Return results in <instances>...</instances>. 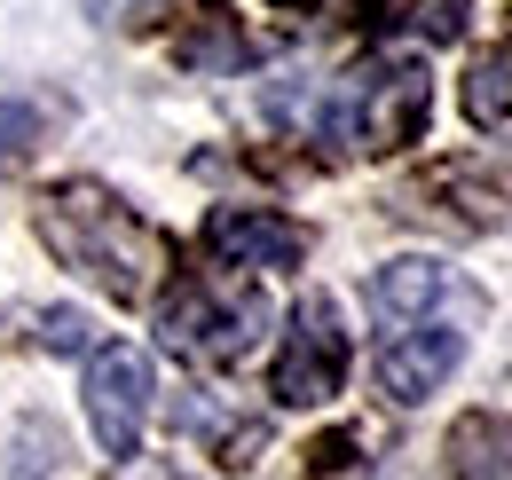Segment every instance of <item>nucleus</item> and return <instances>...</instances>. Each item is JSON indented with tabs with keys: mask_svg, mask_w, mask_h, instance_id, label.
Here are the masks:
<instances>
[{
	"mask_svg": "<svg viewBox=\"0 0 512 480\" xmlns=\"http://www.w3.org/2000/svg\"><path fill=\"white\" fill-rule=\"evenodd\" d=\"M40 237H48V252H56L64 268H79L87 284H103L119 307H142L158 284H166V268H174L166 237L134 213L127 197H111V189H95V181L48 189Z\"/></svg>",
	"mask_w": 512,
	"mask_h": 480,
	"instance_id": "obj_1",
	"label": "nucleus"
},
{
	"mask_svg": "<svg viewBox=\"0 0 512 480\" xmlns=\"http://www.w3.org/2000/svg\"><path fill=\"white\" fill-rule=\"evenodd\" d=\"M426 119H434L426 63H402V56H379V63H363V71H347V79H331V95H323V111H316L323 134L347 142V150H363V158H386V150L418 142Z\"/></svg>",
	"mask_w": 512,
	"mask_h": 480,
	"instance_id": "obj_2",
	"label": "nucleus"
},
{
	"mask_svg": "<svg viewBox=\"0 0 512 480\" xmlns=\"http://www.w3.org/2000/svg\"><path fill=\"white\" fill-rule=\"evenodd\" d=\"M158 331L190 362H245L260 347V331H268V300L221 284V276H182L158 307Z\"/></svg>",
	"mask_w": 512,
	"mask_h": 480,
	"instance_id": "obj_3",
	"label": "nucleus"
},
{
	"mask_svg": "<svg viewBox=\"0 0 512 480\" xmlns=\"http://www.w3.org/2000/svg\"><path fill=\"white\" fill-rule=\"evenodd\" d=\"M339 378H347V331H339V315L323 292L292 307V323H284V347H276V370H268V394L284 402V410H316L339 394Z\"/></svg>",
	"mask_w": 512,
	"mask_h": 480,
	"instance_id": "obj_4",
	"label": "nucleus"
},
{
	"mask_svg": "<svg viewBox=\"0 0 512 480\" xmlns=\"http://www.w3.org/2000/svg\"><path fill=\"white\" fill-rule=\"evenodd\" d=\"M142 418H150V355L111 339L87 355V425L103 441V457H134L142 441Z\"/></svg>",
	"mask_w": 512,
	"mask_h": 480,
	"instance_id": "obj_5",
	"label": "nucleus"
},
{
	"mask_svg": "<svg viewBox=\"0 0 512 480\" xmlns=\"http://www.w3.org/2000/svg\"><path fill=\"white\" fill-rule=\"evenodd\" d=\"M457 362H465V331H449V323H434V315L410 323V331H379V386H386V402H426Z\"/></svg>",
	"mask_w": 512,
	"mask_h": 480,
	"instance_id": "obj_6",
	"label": "nucleus"
},
{
	"mask_svg": "<svg viewBox=\"0 0 512 480\" xmlns=\"http://www.w3.org/2000/svg\"><path fill=\"white\" fill-rule=\"evenodd\" d=\"M205 252L229 268H300L308 260V229L268 213V205H221L205 221Z\"/></svg>",
	"mask_w": 512,
	"mask_h": 480,
	"instance_id": "obj_7",
	"label": "nucleus"
},
{
	"mask_svg": "<svg viewBox=\"0 0 512 480\" xmlns=\"http://www.w3.org/2000/svg\"><path fill=\"white\" fill-rule=\"evenodd\" d=\"M449 276L434 268V260H394V268H379L371 276V315H379V331H410V323H426L434 307H442Z\"/></svg>",
	"mask_w": 512,
	"mask_h": 480,
	"instance_id": "obj_8",
	"label": "nucleus"
},
{
	"mask_svg": "<svg viewBox=\"0 0 512 480\" xmlns=\"http://www.w3.org/2000/svg\"><path fill=\"white\" fill-rule=\"evenodd\" d=\"M449 480H512V418L473 410L449 425Z\"/></svg>",
	"mask_w": 512,
	"mask_h": 480,
	"instance_id": "obj_9",
	"label": "nucleus"
},
{
	"mask_svg": "<svg viewBox=\"0 0 512 480\" xmlns=\"http://www.w3.org/2000/svg\"><path fill=\"white\" fill-rule=\"evenodd\" d=\"M465 119L473 126H505L512 119V40L489 48V56H473V71H465Z\"/></svg>",
	"mask_w": 512,
	"mask_h": 480,
	"instance_id": "obj_10",
	"label": "nucleus"
},
{
	"mask_svg": "<svg viewBox=\"0 0 512 480\" xmlns=\"http://www.w3.org/2000/svg\"><path fill=\"white\" fill-rule=\"evenodd\" d=\"M182 0H87V16L103 24V32H150V24H166Z\"/></svg>",
	"mask_w": 512,
	"mask_h": 480,
	"instance_id": "obj_11",
	"label": "nucleus"
},
{
	"mask_svg": "<svg viewBox=\"0 0 512 480\" xmlns=\"http://www.w3.org/2000/svg\"><path fill=\"white\" fill-rule=\"evenodd\" d=\"M32 142H40V111L0 95V174H8V166H24V158H32Z\"/></svg>",
	"mask_w": 512,
	"mask_h": 480,
	"instance_id": "obj_12",
	"label": "nucleus"
},
{
	"mask_svg": "<svg viewBox=\"0 0 512 480\" xmlns=\"http://www.w3.org/2000/svg\"><path fill=\"white\" fill-rule=\"evenodd\" d=\"M40 339H48L56 355H79V347H87V315H71V307H56V315L40 323Z\"/></svg>",
	"mask_w": 512,
	"mask_h": 480,
	"instance_id": "obj_13",
	"label": "nucleus"
},
{
	"mask_svg": "<svg viewBox=\"0 0 512 480\" xmlns=\"http://www.w3.org/2000/svg\"><path fill=\"white\" fill-rule=\"evenodd\" d=\"M300 8H316V16H371L386 0H300Z\"/></svg>",
	"mask_w": 512,
	"mask_h": 480,
	"instance_id": "obj_14",
	"label": "nucleus"
}]
</instances>
